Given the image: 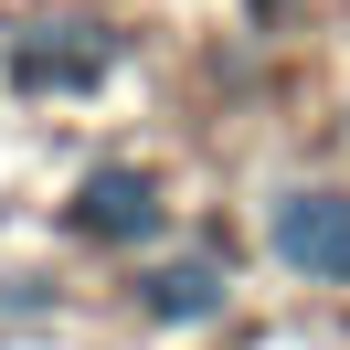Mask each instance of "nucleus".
Returning a JSON list of instances; mask_svg holds the SVG:
<instances>
[{"mask_svg":"<svg viewBox=\"0 0 350 350\" xmlns=\"http://www.w3.org/2000/svg\"><path fill=\"white\" fill-rule=\"evenodd\" d=\"M117 53H128V32H107V22H32L11 43V85L22 96H85L117 75Z\"/></svg>","mask_w":350,"mask_h":350,"instance_id":"nucleus-1","label":"nucleus"},{"mask_svg":"<svg viewBox=\"0 0 350 350\" xmlns=\"http://www.w3.org/2000/svg\"><path fill=\"white\" fill-rule=\"evenodd\" d=\"M223 297H234V265H223V244L170 255V265H149V276H138V308H149V319H170V329L223 319Z\"/></svg>","mask_w":350,"mask_h":350,"instance_id":"nucleus-4","label":"nucleus"},{"mask_svg":"<svg viewBox=\"0 0 350 350\" xmlns=\"http://www.w3.org/2000/svg\"><path fill=\"white\" fill-rule=\"evenodd\" d=\"M75 234H85V244H149V234H159V180L128 170V159L85 170V191H75Z\"/></svg>","mask_w":350,"mask_h":350,"instance_id":"nucleus-3","label":"nucleus"},{"mask_svg":"<svg viewBox=\"0 0 350 350\" xmlns=\"http://www.w3.org/2000/svg\"><path fill=\"white\" fill-rule=\"evenodd\" d=\"M276 265H297L308 286H350V191H286L265 213Z\"/></svg>","mask_w":350,"mask_h":350,"instance_id":"nucleus-2","label":"nucleus"}]
</instances>
